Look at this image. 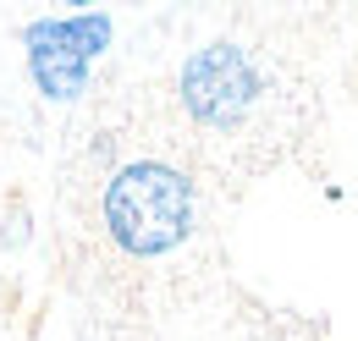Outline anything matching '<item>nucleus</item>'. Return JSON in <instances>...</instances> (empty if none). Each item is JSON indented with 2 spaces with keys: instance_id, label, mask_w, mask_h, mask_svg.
I'll list each match as a JSON object with an SVG mask.
<instances>
[{
  "instance_id": "obj_1",
  "label": "nucleus",
  "mask_w": 358,
  "mask_h": 341,
  "mask_svg": "<svg viewBox=\"0 0 358 341\" xmlns=\"http://www.w3.org/2000/svg\"><path fill=\"white\" fill-rule=\"evenodd\" d=\"M105 226L110 237L138 259L171 254L193 231V182L160 160H133L116 170L105 193Z\"/></svg>"
},
{
  "instance_id": "obj_2",
  "label": "nucleus",
  "mask_w": 358,
  "mask_h": 341,
  "mask_svg": "<svg viewBox=\"0 0 358 341\" xmlns=\"http://www.w3.org/2000/svg\"><path fill=\"white\" fill-rule=\"evenodd\" d=\"M182 105L199 127L231 132L259 105V66L243 44H204L182 66Z\"/></svg>"
},
{
  "instance_id": "obj_3",
  "label": "nucleus",
  "mask_w": 358,
  "mask_h": 341,
  "mask_svg": "<svg viewBox=\"0 0 358 341\" xmlns=\"http://www.w3.org/2000/svg\"><path fill=\"white\" fill-rule=\"evenodd\" d=\"M28 72L45 99H78L89 83L94 55L110 44V17L83 11V17H45L28 34Z\"/></svg>"
}]
</instances>
